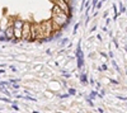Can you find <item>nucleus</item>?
Returning a JSON list of instances; mask_svg holds the SVG:
<instances>
[{
	"mask_svg": "<svg viewBox=\"0 0 127 113\" xmlns=\"http://www.w3.org/2000/svg\"><path fill=\"white\" fill-rule=\"evenodd\" d=\"M95 29H97V27H95V26H94V27H93V28H92V29H90V32H94V31H95Z\"/></svg>",
	"mask_w": 127,
	"mask_h": 113,
	"instance_id": "obj_35",
	"label": "nucleus"
},
{
	"mask_svg": "<svg viewBox=\"0 0 127 113\" xmlns=\"http://www.w3.org/2000/svg\"><path fill=\"white\" fill-rule=\"evenodd\" d=\"M98 70H99V71H102V70H108L107 64H103V65H102V67H98Z\"/></svg>",
	"mask_w": 127,
	"mask_h": 113,
	"instance_id": "obj_24",
	"label": "nucleus"
},
{
	"mask_svg": "<svg viewBox=\"0 0 127 113\" xmlns=\"http://www.w3.org/2000/svg\"><path fill=\"white\" fill-rule=\"evenodd\" d=\"M102 17H103V18H107V17H108V12H104V14Z\"/></svg>",
	"mask_w": 127,
	"mask_h": 113,
	"instance_id": "obj_29",
	"label": "nucleus"
},
{
	"mask_svg": "<svg viewBox=\"0 0 127 113\" xmlns=\"http://www.w3.org/2000/svg\"><path fill=\"white\" fill-rule=\"evenodd\" d=\"M51 3L52 4H56L59 5L60 8H61L65 13H68L71 18H73V12H74V8L73 7H70V4L68 0H51Z\"/></svg>",
	"mask_w": 127,
	"mask_h": 113,
	"instance_id": "obj_1",
	"label": "nucleus"
},
{
	"mask_svg": "<svg viewBox=\"0 0 127 113\" xmlns=\"http://www.w3.org/2000/svg\"><path fill=\"white\" fill-rule=\"evenodd\" d=\"M117 98L119 100H127V97H122V95H117Z\"/></svg>",
	"mask_w": 127,
	"mask_h": 113,
	"instance_id": "obj_27",
	"label": "nucleus"
},
{
	"mask_svg": "<svg viewBox=\"0 0 127 113\" xmlns=\"http://www.w3.org/2000/svg\"><path fill=\"white\" fill-rule=\"evenodd\" d=\"M46 53H47V55H51V53H52V51H51V50H47V51H46Z\"/></svg>",
	"mask_w": 127,
	"mask_h": 113,
	"instance_id": "obj_32",
	"label": "nucleus"
},
{
	"mask_svg": "<svg viewBox=\"0 0 127 113\" xmlns=\"http://www.w3.org/2000/svg\"><path fill=\"white\" fill-rule=\"evenodd\" d=\"M5 38L7 42H12V39L14 38V27H13V19L9 20V23L5 28Z\"/></svg>",
	"mask_w": 127,
	"mask_h": 113,
	"instance_id": "obj_4",
	"label": "nucleus"
},
{
	"mask_svg": "<svg viewBox=\"0 0 127 113\" xmlns=\"http://www.w3.org/2000/svg\"><path fill=\"white\" fill-rule=\"evenodd\" d=\"M109 57H111V59H113V52H112V51L109 52Z\"/></svg>",
	"mask_w": 127,
	"mask_h": 113,
	"instance_id": "obj_36",
	"label": "nucleus"
},
{
	"mask_svg": "<svg viewBox=\"0 0 127 113\" xmlns=\"http://www.w3.org/2000/svg\"><path fill=\"white\" fill-rule=\"evenodd\" d=\"M89 83H90V84H94L95 81H94V79H89Z\"/></svg>",
	"mask_w": 127,
	"mask_h": 113,
	"instance_id": "obj_33",
	"label": "nucleus"
},
{
	"mask_svg": "<svg viewBox=\"0 0 127 113\" xmlns=\"http://www.w3.org/2000/svg\"><path fill=\"white\" fill-rule=\"evenodd\" d=\"M61 37H62V29H57V31H53V32H52V38H53V41L60 39Z\"/></svg>",
	"mask_w": 127,
	"mask_h": 113,
	"instance_id": "obj_6",
	"label": "nucleus"
},
{
	"mask_svg": "<svg viewBox=\"0 0 127 113\" xmlns=\"http://www.w3.org/2000/svg\"><path fill=\"white\" fill-rule=\"evenodd\" d=\"M123 13H126V8H125V5L121 3L119 4V14H123Z\"/></svg>",
	"mask_w": 127,
	"mask_h": 113,
	"instance_id": "obj_18",
	"label": "nucleus"
},
{
	"mask_svg": "<svg viewBox=\"0 0 127 113\" xmlns=\"http://www.w3.org/2000/svg\"><path fill=\"white\" fill-rule=\"evenodd\" d=\"M9 67H10V70H12V71H14V72L17 71V69H15V67H14V66H9Z\"/></svg>",
	"mask_w": 127,
	"mask_h": 113,
	"instance_id": "obj_31",
	"label": "nucleus"
},
{
	"mask_svg": "<svg viewBox=\"0 0 127 113\" xmlns=\"http://www.w3.org/2000/svg\"><path fill=\"white\" fill-rule=\"evenodd\" d=\"M0 79H1V76H0Z\"/></svg>",
	"mask_w": 127,
	"mask_h": 113,
	"instance_id": "obj_41",
	"label": "nucleus"
},
{
	"mask_svg": "<svg viewBox=\"0 0 127 113\" xmlns=\"http://www.w3.org/2000/svg\"><path fill=\"white\" fill-rule=\"evenodd\" d=\"M0 29H1V22H0Z\"/></svg>",
	"mask_w": 127,
	"mask_h": 113,
	"instance_id": "obj_39",
	"label": "nucleus"
},
{
	"mask_svg": "<svg viewBox=\"0 0 127 113\" xmlns=\"http://www.w3.org/2000/svg\"><path fill=\"white\" fill-rule=\"evenodd\" d=\"M98 112H101V113H103V112H104V109H103V108H98Z\"/></svg>",
	"mask_w": 127,
	"mask_h": 113,
	"instance_id": "obj_37",
	"label": "nucleus"
},
{
	"mask_svg": "<svg viewBox=\"0 0 127 113\" xmlns=\"http://www.w3.org/2000/svg\"><path fill=\"white\" fill-rule=\"evenodd\" d=\"M80 22H78V23H75V26H74V29H73V35L75 36L76 35V32H78V29H79V27H80Z\"/></svg>",
	"mask_w": 127,
	"mask_h": 113,
	"instance_id": "obj_14",
	"label": "nucleus"
},
{
	"mask_svg": "<svg viewBox=\"0 0 127 113\" xmlns=\"http://www.w3.org/2000/svg\"><path fill=\"white\" fill-rule=\"evenodd\" d=\"M111 84H114V85H118L119 83H118L117 80H113V79H111Z\"/></svg>",
	"mask_w": 127,
	"mask_h": 113,
	"instance_id": "obj_28",
	"label": "nucleus"
},
{
	"mask_svg": "<svg viewBox=\"0 0 127 113\" xmlns=\"http://www.w3.org/2000/svg\"><path fill=\"white\" fill-rule=\"evenodd\" d=\"M0 111H3V109H1V107H0Z\"/></svg>",
	"mask_w": 127,
	"mask_h": 113,
	"instance_id": "obj_40",
	"label": "nucleus"
},
{
	"mask_svg": "<svg viewBox=\"0 0 127 113\" xmlns=\"http://www.w3.org/2000/svg\"><path fill=\"white\" fill-rule=\"evenodd\" d=\"M75 59L78 62V69H83L84 67V53H83V51H80L78 55H75Z\"/></svg>",
	"mask_w": 127,
	"mask_h": 113,
	"instance_id": "obj_5",
	"label": "nucleus"
},
{
	"mask_svg": "<svg viewBox=\"0 0 127 113\" xmlns=\"http://www.w3.org/2000/svg\"><path fill=\"white\" fill-rule=\"evenodd\" d=\"M80 81H81V84H84V85H86V84L89 83V80H88V75L85 74V72H83V74L80 75Z\"/></svg>",
	"mask_w": 127,
	"mask_h": 113,
	"instance_id": "obj_7",
	"label": "nucleus"
},
{
	"mask_svg": "<svg viewBox=\"0 0 127 113\" xmlns=\"http://www.w3.org/2000/svg\"><path fill=\"white\" fill-rule=\"evenodd\" d=\"M10 108H12V109H14V111H17V112H19V111H20V108L18 107V104H15V103L10 104Z\"/></svg>",
	"mask_w": 127,
	"mask_h": 113,
	"instance_id": "obj_19",
	"label": "nucleus"
},
{
	"mask_svg": "<svg viewBox=\"0 0 127 113\" xmlns=\"http://www.w3.org/2000/svg\"><path fill=\"white\" fill-rule=\"evenodd\" d=\"M106 23H107V26H108L109 23H111V19H109V18H107V20H106Z\"/></svg>",
	"mask_w": 127,
	"mask_h": 113,
	"instance_id": "obj_34",
	"label": "nucleus"
},
{
	"mask_svg": "<svg viewBox=\"0 0 127 113\" xmlns=\"http://www.w3.org/2000/svg\"><path fill=\"white\" fill-rule=\"evenodd\" d=\"M112 64H113V67H114V69H116V70H117L118 72H121V70H119V67H118V65H117V62H116V61H114V60L112 61Z\"/></svg>",
	"mask_w": 127,
	"mask_h": 113,
	"instance_id": "obj_23",
	"label": "nucleus"
},
{
	"mask_svg": "<svg viewBox=\"0 0 127 113\" xmlns=\"http://www.w3.org/2000/svg\"><path fill=\"white\" fill-rule=\"evenodd\" d=\"M113 12H114V17H113V19L116 20V19H117L118 18V15H119V13H118V10H117V7H116V5H113Z\"/></svg>",
	"mask_w": 127,
	"mask_h": 113,
	"instance_id": "obj_15",
	"label": "nucleus"
},
{
	"mask_svg": "<svg viewBox=\"0 0 127 113\" xmlns=\"http://www.w3.org/2000/svg\"><path fill=\"white\" fill-rule=\"evenodd\" d=\"M0 42H7V38H5V28L0 29Z\"/></svg>",
	"mask_w": 127,
	"mask_h": 113,
	"instance_id": "obj_8",
	"label": "nucleus"
},
{
	"mask_svg": "<svg viewBox=\"0 0 127 113\" xmlns=\"http://www.w3.org/2000/svg\"><path fill=\"white\" fill-rule=\"evenodd\" d=\"M31 23L29 20H24L23 28H22V41L23 42H28L31 38Z\"/></svg>",
	"mask_w": 127,
	"mask_h": 113,
	"instance_id": "obj_3",
	"label": "nucleus"
},
{
	"mask_svg": "<svg viewBox=\"0 0 127 113\" xmlns=\"http://www.w3.org/2000/svg\"><path fill=\"white\" fill-rule=\"evenodd\" d=\"M68 1H69V0H68Z\"/></svg>",
	"mask_w": 127,
	"mask_h": 113,
	"instance_id": "obj_42",
	"label": "nucleus"
},
{
	"mask_svg": "<svg viewBox=\"0 0 127 113\" xmlns=\"http://www.w3.org/2000/svg\"><path fill=\"white\" fill-rule=\"evenodd\" d=\"M101 56H103V57H104V59H107V57H108V56H107L106 53H104V52H101Z\"/></svg>",
	"mask_w": 127,
	"mask_h": 113,
	"instance_id": "obj_30",
	"label": "nucleus"
},
{
	"mask_svg": "<svg viewBox=\"0 0 127 113\" xmlns=\"http://www.w3.org/2000/svg\"><path fill=\"white\" fill-rule=\"evenodd\" d=\"M5 66H7L5 64H0V67H5Z\"/></svg>",
	"mask_w": 127,
	"mask_h": 113,
	"instance_id": "obj_38",
	"label": "nucleus"
},
{
	"mask_svg": "<svg viewBox=\"0 0 127 113\" xmlns=\"http://www.w3.org/2000/svg\"><path fill=\"white\" fill-rule=\"evenodd\" d=\"M12 88H14L15 90H19V89H20V85H19L18 83H13V84H12Z\"/></svg>",
	"mask_w": 127,
	"mask_h": 113,
	"instance_id": "obj_22",
	"label": "nucleus"
},
{
	"mask_svg": "<svg viewBox=\"0 0 127 113\" xmlns=\"http://www.w3.org/2000/svg\"><path fill=\"white\" fill-rule=\"evenodd\" d=\"M0 87H5V88H10L12 84L9 80H0Z\"/></svg>",
	"mask_w": 127,
	"mask_h": 113,
	"instance_id": "obj_9",
	"label": "nucleus"
},
{
	"mask_svg": "<svg viewBox=\"0 0 127 113\" xmlns=\"http://www.w3.org/2000/svg\"><path fill=\"white\" fill-rule=\"evenodd\" d=\"M0 92H1V93H4L5 95H8V97H12V93H10L9 90H7V89H5V87H0Z\"/></svg>",
	"mask_w": 127,
	"mask_h": 113,
	"instance_id": "obj_11",
	"label": "nucleus"
},
{
	"mask_svg": "<svg viewBox=\"0 0 127 113\" xmlns=\"http://www.w3.org/2000/svg\"><path fill=\"white\" fill-rule=\"evenodd\" d=\"M103 4H104V1H103V0H99V1L97 3V5H95V8H97V9H101Z\"/></svg>",
	"mask_w": 127,
	"mask_h": 113,
	"instance_id": "obj_20",
	"label": "nucleus"
},
{
	"mask_svg": "<svg viewBox=\"0 0 127 113\" xmlns=\"http://www.w3.org/2000/svg\"><path fill=\"white\" fill-rule=\"evenodd\" d=\"M57 97H59L60 99H66V98L70 97V94H69V93H64V94H59Z\"/></svg>",
	"mask_w": 127,
	"mask_h": 113,
	"instance_id": "obj_17",
	"label": "nucleus"
},
{
	"mask_svg": "<svg viewBox=\"0 0 127 113\" xmlns=\"http://www.w3.org/2000/svg\"><path fill=\"white\" fill-rule=\"evenodd\" d=\"M23 99H25V100H32V102H37V98L32 97L31 94H27V97H24V95H23Z\"/></svg>",
	"mask_w": 127,
	"mask_h": 113,
	"instance_id": "obj_13",
	"label": "nucleus"
},
{
	"mask_svg": "<svg viewBox=\"0 0 127 113\" xmlns=\"http://www.w3.org/2000/svg\"><path fill=\"white\" fill-rule=\"evenodd\" d=\"M98 97V93L95 92V90H93V92L90 93V99H94V98H97Z\"/></svg>",
	"mask_w": 127,
	"mask_h": 113,
	"instance_id": "obj_21",
	"label": "nucleus"
},
{
	"mask_svg": "<svg viewBox=\"0 0 127 113\" xmlns=\"http://www.w3.org/2000/svg\"><path fill=\"white\" fill-rule=\"evenodd\" d=\"M98 1H99V0H93V1H92V9H94V8H95V5H97Z\"/></svg>",
	"mask_w": 127,
	"mask_h": 113,
	"instance_id": "obj_26",
	"label": "nucleus"
},
{
	"mask_svg": "<svg viewBox=\"0 0 127 113\" xmlns=\"http://www.w3.org/2000/svg\"><path fill=\"white\" fill-rule=\"evenodd\" d=\"M9 81H10V84H13V83H19L20 79H9Z\"/></svg>",
	"mask_w": 127,
	"mask_h": 113,
	"instance_id": "obj_25",
	"label": "nucleus"
},
{
	"mask_svg": "<svg viewBox=\"0 0 127 113\" xmlns=\"http://www.w3.org/2000/svg\"><path fill=\"white\" fill-rule=\"evenodd\" d=\"M68 93L70 94V97H71V95L74 97V95H76V89H74V88H69V89H68Z\"/></svg>",
	"mask_w": 127,
	"mask_h": 113,
	"instance_id": "obj_16",
	"label": "nucleus"
},
{
	"mask_svg": "<svg viewBox=\"0 0 127 113\" xmlns=\"http://www.w3.org/2000/svg\"><path fill=\"white\" fill-rule=\"evenodd\" d=\"M69 43V38L68 37H61L60 38V46H66Z\"/></svg>",
	"mask_w": 127,
	"mask_h": 113,
	"instance_id": "obj_10",
	"label": "nucleus"
},
{
	"mask_svg": "<svg viewBox=\"0 0 127 113\" xmlns=\"http://www.w3.org/2000/svg\"><path fill=\"white\" fill-rule=\"evenodd\" d=\"M0 102H4V103H9V104L13 103V100L10 99V98H5V97H0Z\"/></svg>",
	"mask_w": 127,
	"mask_h": 113,
	"instance_id": "obj_12",
	"label": "nucleus"
},
{
	"mask_svg": "<svg viewBox=\"0 0 127 113\" xmlns=\"http://www.w3.org/2000/svg\"><path fill=\"white\" fill-rule=\"evenodd\" d=\"M41 27L43 29V35H45V38H48L52 36V32H53V27H52V20L51 19H45V20H41Z\"/></svg>",
	"mask_w": 127,
	"mask_h": 113,
	"instance_id": "obj_2",
	"label": "nucleus"
}]
</instances>
